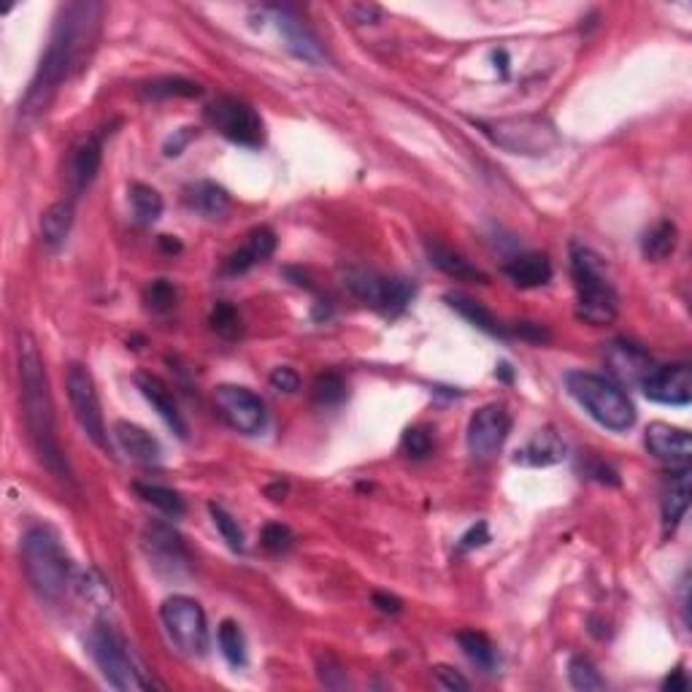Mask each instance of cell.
I'll list each match as a JSON object with an SVG mask.
<instances>
[{
    "label": "cell",
    "mask_w": 692,
    "mask_h": 692,
    "mask_svg": "<svg viewBox=\"0 0 692 692\" xmlns=\"http://www.w3.org/2000/svg\"><path fill=\"white\" fill-rule=\"evenodd\" d=\"M447 303L460 314V317L468 319L474 328L484 330V333H490V336H506V330H503L501 325L495 322V317H492L490 311L484 309L479 301H474V298H468L463 292H449Z\"/></svg>",
    "instance_id": "f1b7e54d"
},
{
    "label": "cell",
    "mask_w": 692,
    "mask_h": 692,
    "mask_svg": "<svg viewBox=\"0 0 692 692\" xmlns=\"http://www.w3.org/2000/svg\"><path fill=\"white\" fill-rule=\"evenodd\" d=\"M130 206L136 214L138 225H152L163 214V195L149 184H133L130 187Z\"/></svg>",
    "instance_id": "d6a6232c"
},
{
    "label": "cell",
    "mask_w": 692,
    "mask_h": 692,
    "mask_svg": "<svg viewBox=\"0 0 692 692\" xmlns=\"http://www.w3.org/2000/svg\"><path fill=\"white\" fill-rule=\"evenodd\" d=\"M160 246H163L165 252H179V249H182V244H179V241H173L171 236H160Z\"/></svg>",
    "instance_id": "f5cc1de1"
},
{
    "label": "cell",
    "mask_w": 692,
    "mask_h": 692,
    "mask_svg": "<svg viewBox=\"0 0 692 692\" xmlns=\"http://www.w3.org/2000/svg\"><path fill=\"white\" fill-rule=\"evenodd\" d=\"M571 274H574L579 317L590 325H611L620 314V295L603 274V260L590 246L571 244Z\"/></svg>",
    "instance_id": "5b68a950"
},
{
    "label": "cell",
    "mask_w": 692,
    "mask_h": 692,
    "mask_svg": "<svg viewBox=\"0 0 692 692\" xmlns=\"http://www.w3.org/2000/svg\"><path fill=\"white\" fill-rule=\"evenodd\" d=\"M401 449L411 460H425L433 452V436L425 428H409L403 433Z\"/></svg>",
    "instance_id": "60d3db41"
},
{
    "label": "cell",
    "mask_w": 692,
    "mask_h": 692,
    "mask_svg": "<svg viewBox=\"0 0 692 692\" xmlns=\"http://www.w3.org/2000/svg\"><path fill=\"white\" fill-rule=\"evenodd\" d=\"M647 449L649 455L663 460L671 468H684L692 457V438L684 428L668 425V422H652L647 428Z\"/></svg>",
    "instance_id": "2e32d148"
},
{
    "label": "cell",
    "mask_w": 692,
    "mask_h": 692,
    "mask_svg": "<svg viewBox=\"0 0 692 692\" xmlns=\"http://www.w3.org/2000/svg\"><path fill=\"white\" fill-rule=\"evenodd\" d=\"M144 301L146 306H149V311L165 314V311H171L173 306H176V301H179V292H176V287H173L168 279H157V282H152L149 287H146Z\"/></svg>",
    "instance_id": "ab89813d"
},
{
    "label": "cell",
    "mask_w": 692,
    "mask_h": 692,
    "mask_svg": "<svg viewBox=\"0 0 692 692\" xmlns=\"http://www.w3.org/2000/svg\"><path fill=\"white\" fill-rule=\"evenodd\" d=\"M565 390L571 392L579 406L590 414L603 428L622 433L636 425V406L628 398V392L620 384H614L609 376L590 374V371H568L565 374Z\"/></svg>",
    "instance_id": "277c9868"
},
{
    "label": "cell",
    "mask_w": 692,
    "mask_h": 692,
    "mask_svg": "<svg viewBox=\"0 0 692 692\" xmlns=\"http://www.w3.org/2000/svg\"><path fill=\"white\" fill-rule=\"evenodd\" d=\"M141 92L146 98L165 101V98H198V95H203V87L190 82V79H182V76H163L155 82H146Z\"/></svg>",
    "instance_id": "1f68e13d"
},
{
    "label": "cell",
    "mask_w": 692,
    "mask_h": 692,
    "mask_svg": "<svg viewBox=\"0 0 692 692\" xmlns=\"http://www.w3.org/2000/svg\"><path fill=\"white\" fill-rule=\"evenodd\" d=\"M268 11L274 14L276 28L284 36V41H287V49H290L292 55H298L301 60L314 65L325 63V57H328L325 49L319 44V38L314 36V30L298 17V11L290 9V6H271Z\"/></svg>",
    "instance_id": "9a60e30c"
},
{
    "label": "cell",
    "mask_w": 692,
    "mask_h": 692,
    "mask_svg": "<svg viewBox=\"0 0 692 692\" xmlns=\"http://www.w3.org/2000/svg\"><path fill=\"white\" fill-rule=\"evenodd\" d=\"M676 241H679V230H676L674 222H671V219H660L655 228L647 230L641 249H644V257H647V260L660 263L665 257L674 255Z\"/></svg>",
    "instance_id": "f546056e"
},
{
    "label": "cell",
    "mask_w": 692,
    "mask_h": 692,
    "mask_svg": "<svg viewBox=\"0 0 692 692\" xmlns=\"http://www.w3.org/2000/svg\"><path fill=\"white\" fill-rule=\"evenodd\" d=\"M22 568L38 598L57 603L73 582V563L60 536L46 525L30 528L22 538Z\"/></svg>",
    "instance_id": "3957f363"
},
{
    "label": "cell",
    "mask_w": 692,
    "mask_h": 692,
    "mask_svg": "<svg viewBox=\"0 0 692 692\" xmlns=\"http://www.w3.org/2000/svg\"><path fill=\"white\" fill-rule=\"evenodd\" d=\"M292 541H295L292 530L287 525H282V522H271V525L263 528V547L268 552H287L292 547Z\"/></svg>",
    "instance_id": "7bdbcfd3"
},
{
    "label": "cell",
    "mask_w": 692,
    "mask_h": 692,
    "mask_svg": "<svg viewBox=\"0 0 692 692\" xmlns=\"http://www.w3.org/2000/svg\"><path fill=\"white\" fill-rule=\"evenodd\" d=\"M136 387L141 390V395H144L146 401H149V406L160 414V419H163L165 425L176 433V436L187 438V422H184L182 411H179V406H176V401H173L171 390H168V384L160 379V376L155 374H144V371H138L136 376Z\"/></svg>",
    "instance_id": "e0dca14e"
},
{
    "label": "cell",
    "mask_w": 692,
    "mask_h": 692,
    "mask_svg": "<svg viewBox=\"0 0 692 692\" xmlns=\"http://www.w3.org/2000/svg\"><path fill=\"white\" fill-rule=\"evenodd\" d=\"M209 325L211 330L217 333V336L228 338V341H233V338L241 336V314H238V309L233 306V303L228 301H219L214 309H211V317H209Z\"/></svg>",
    "instance_id": "d590c367"
},
{
    "label": "cell",
    "mask_w": 692,
    "mask_h": 692,
    "mask_svg": "<svg viewBox=\"0 0 692 692\" xmlns=\"http://www.w3.org/2000/svg\"><path fill=\"white\" fill-rule=\"evenodd\" d=\"M114 438H117L119 449H122L130 460H136V463L155 465L163 460L160 441H157L149 430L138 428V425H133V422L119 419L117 425H114Z\"/></svg>",
    "instance_id": "ffe728a7"
},
{
    "label": "cell",
    "mask_w": 692,
    "mask_h": 692,
    "mask_svg": "<svg viewBox=\"0 0 692 692\" xmlns=\"http://www.w3.org/2000/svg\"><path fill=\"white\" fill-rule=\"evenodd\" d=\"M87 647H90V655L95 660V665L101 668L103 679L117 687V690H149V687H157L155 679H149L146 671L136 663V657L130 652L128 641L122 638L111 622L101 620L95 622V628L90 630V638H87Z\"/></svg>",
    "instance_id": "8992f818"
},
{
    "label": "cell",
    "mask_w": 692,
    "mask_h": 692,
    "mask_svg": "<svg viewBox=\"0 0 692 692\" xmlns=\"http://www.w3.org/2000/svg\"><path fill=\"white\" fill-rule=\"evenodd\" d=\"M374 606L384 614H398L403 609V603L395 595H387V592H374Z\"/></svg>",
    "instance_id": "f907efd6"
},
{
    "label": "cell",
    "mask_w": 692,
    "mask_h": 692,
    "mask_svg": "<svg viewBox=\"0 0 692 692\" xmlns=\"http://www.w3.org/2000/svg\"><path fill=\"white\" fill-rule=\"evenodd\" d=\"M568 679H571V684H574L576 690H606L603 676L595 671V665H592L587 657H571V663H568Z\"/></svg>",
    "instance_id": "74e56055"
},
{
    "label": "cell",
    "mask_w": 692,
    "mask_h": 692,
    "mask_svg": "<svg viewBox=\"0 0 692 692\" xmlns=\"http://www.w3.org/2000/svg\"><path fill=\"white\" fill-rule=\"evenodd\" d=\"M503 271L509 276V282L522 287V290L544 287L552 279V263L541 252H525V255L511 257Z\"/></svg>",
    "instance_id": "cb8c5ba5"
},
{
    "label": "cell",
    "mask_w": 692,
    "mask_h": 692,
    "mask_svg": "<svg viewBox=\"0 0 692 692\" xmlns=\"http://www.w3.org/2000/svg\"><path fill=\"white\" fill-rule=\"evenodd\" d=\"M206 119L219 136H225L238 146L255 149L265 141V125L260 114L249 103L230 98V95L211 101L209 109H206Z\"/></svg>",
    "instance_id": "9c48e42d"
},
{
    "label": "cell",
    "mask_w": 692,
    "mask_h": 692,
    "mask_svg": "<svg viewBox=\"0 0 692 692\" xmlns=\"http://www.w3.org/2000/svg\"><path fill=\"white\" fill-rule=\"evenodd\" d=\"M433 684L449 692L468 690V687H471V682H468L460 671L449 668V665H436V668H433Z\"/></svg>",
    "instance_id": "ee69618b"
},
{
    "label": "cell",
    "mask_w": 692,
    "mask_h": 692,
    "mask_svg": "<svg viewBox=\"0 0 692 692\" xmlns=\"http://www.w3.org/2000/svg\"><path fill=\"white\" fill-rule=\"evenodd\" d=\"M144 549L149 563L157 574L168 576V579H182L190 576L192 557L184 547L182 536L163 522H152L144 530Z\"/></svg>",
    "instance_id": "8fae6325"
},
{
    "label": "cell",
    "mask_w": 692,
    "mask_h": 692,
    "mask_svg": "<svg viewBox=\"0 0 692 692\" xmlns=\"http://www.w3.org/2000/svg\"><path fill=\"white\" fill-rule=\"evenodd\" d=\"M187 201H190L192 209L206 219H225L230 214L228 190L214 182H198L195 187H190Z\"/></svg>",
    "instance_id": "4316f807"
},
{
    "label": "cell",
    "mask_w": 692,
    "mask_h": 692,
    "mask_svg": "<svg viewBox=\"0 0 692 692\" xmlns=\"http://www.w3.org/2000/svg\"><path fill=\"white\" fill-rule=\"evenodd\" d=\"M103 163V136L92 133L82 138L79 144L71 149V163H68V179H71L73 192H84L95 182V176L101 171Z\"/></svg>",
    "instance_id": "ac0fdd59"
},
{
    "label": "cell",
    "mask_w": 692,
    "mask_h": 692,
    "mask_svg": "<svg viewBox=\"0 0 692 692\" xmlns=\"http://www.w3.org/2000/svg\"><path fill=\"white\" fill-rule=\"evenodd\" d=\"M563 457H565L563 438L557 436L552 428H544V430H538L536 436L530 438L525 447L517 449L514 463L530 465V468H547V465L560 463Z\"/></svg>",
    "instance_id": "7402d4cb"
},
{
    "label": "cell",
    "mask_w": 692,
    "mask_h": 692,
    "mask_svg": "<svg viewBox=\"0 0 692 692\" xmlns=\"http://www.w3.org/2000/svg\"><path fill=\"white\" fill-rule=\"evenodd\" d=\"M641 390L649 401L663 406H687L692 401V371L690 365H663L652 368L641 379Z\"/></svg>",
    "instance_id": "5bb4252c"
},
{
    "label": "cell",
    "mask_w": 692,
    "mask_h": 692,
    "mask_svg": "<svg viewBox=\"0 0 692 692\" xmlns=\"http://www.w3.org/2000/svg\"><path fill=\"white\" fill-rule=\"evenodd\" d=\"M487 541H490V530H487V525H484V522H479V525H474V528L468 530V533L460 538L457 549H460V552H471V549L484 547Z\"/></svg>",
    "instance_id": "7dc6e473"
},
{
    "label": "cell",
    "mask_w": 692,
    "mask_h": 692,
    "mask_svg": "<svg viewBox=\"0 0 692 692\" xmlns=\"http://www.w3.org/2000/svg\"><path fill=\"white\" fill-rule=\"evenodd\" d=\"M311 395H314V401L322 403V406H336V403L344 401L346 384L341 376L328 371V374H319L317 379H314Z\"/></svg>",
    "instance_id": "f35d334b"
},
{
    "label": "cell",
    "mask_w": 692,
    "mask_h": 692,
    "mask_svg": "<svg viewBox=\"0 0 692 692\" xmlns=\"http://www.w3.org/2000/svg\"><path fill=\"white\" fill-rule=\"evenodd\" d=\"M511 333L519 338H525V341H533V344H544V341H549V330L544 328V325H536V322H517L514 328H511Z\"/></svg>",
    "instance_id": "c3c4849f"
},
{
    "label": "cell",
    "mask_w": 692,
    "mask_h": 692,
    "mask_svg": "<svg viewBox=\"0 0 692 692\" xmlns=\"http://www.w3.org/2000/svg\"><path fill=\"white\" fill-rule=\"evenodd\" d=\"M68 401H71L73 414L79 419L87 438L101 452L111 455L109 430H106V419H103L101 398H98V390H95V379L79 363L71 365V371H68Z\"/></svg>",
    "instance_id": "30bf717a"
},
{
    "label": "cell",
    "mask_w": 692,
    "mask_h": 692,
    "mask_svg": "<svg viewBox=\"0 0 692 692\" xmlns=\"http://www.w3.org/2000/svg\"><path fill=\"white\" fill-rule=\"evenodd\" d=\"M136 492L149 506H155L160 514H165V517L179 519L187 511V503H184L182 495L171 490V487H163V484H136Z\"/></svg>",
    "instance_id": "4dcf8cb0"
},
{
    "label": "cell",
    "mask_w": 692,
    "mask_h": 692,
    "mask_svg": "<svg viewBox=\"0 0 692 692\" xmlns=\"http://www.w3.org/2000/svg\"><path fill=\"white\" fill-rule=\"evenodd\" d=\"M268 495H276L274 501H284V495H287V484H274V487H268Z\"/></svg>",
    "instance_id": "db71d44e"
},
{
    "label": "cell",
    "mask_w": 692,
    "mask_h": 692,
    "mask_svg": "<svg viewBox=\"0 0 692 692\" xmlns=\"http://www.w3.org/2000/svg\"><path fill=\"white\" fill-rule=\"evenodd\" d=\"M19 390H22L25 425H28L38 460L57 482L71 487L73 474L68 468V460H65L63 447H60V438H57L55 401H52V390H49L44 357L38 352L36 338L30 333H19Z\"/></svg>",
    "instance_id": "7a4b0ae2"
},
{
    "label": "cell",
    "mask_w": 692,
    "mask_h": 692,
    "mask_svg": "<svg viewBox=\"0 0 692 692\" xmlns=\"http://www.w3.org/2000/svg\"><path fill=\"white\" fill-rule=\"evenodd\" d=\"M690 687V682H687V674H684L682 668H676L674 674H668L665 676V682H663V690H671V692H684Z\"/></svg>",
    "instance_id": "816d5d0a"
},
{
    "label": "cell",
    "mask_w": 692,
    "mask_h": 692,
    "mask_svg": "<svg viewBox=\"0 0 692 692\" xmlns=\"http://www.w3.org/2000/svg\"><path fill=\"white\" fill-rule=\"evenodd\" d=\"M344 287L355 295L357 301L365 303V306L382 309L384 314L390 309L392 279H387V276L352 265V268H346L344 271Z\"/></svg>",
    "instance_id": "d6986e66"
},
{
    "label": "cell",
    "mask_w": 692,
    "mask_h": 692,
    "mask_svg": "<svg viewBox=\"0 0 692 692\" xmlns=\"http://www.w3.org/2000/svg\"><path fill=\"white\" fill-rule=\"evenodd\" d=\"M268 382H271L274 390L287 392V395L301 390V374H298L295 368H290V365H279V368H274L271 376H268Z\"/></svg>",
    "instance_id": "f6af8a7d"
},
{
    "label": "cell",
    "mask_w": 692,
    "mask_h": 692,
    "mask_svg": "<svg viewBox=\"0 0 692 692\" xmlns=\"http://www.w3.org/2000/svg\"><path fill=\"white\" fill-rule=\"evenodd\" d=\"M346 14H349L352 22H357V25H371V22H379L382 9H379L376 3H349V6H346Z\"/></svg>",
    "instance_id": "bcb514c9"
},
{
    "label": "cell",
    "mask_w": 692,
    "mask_h": 692,
    "mask_svg": "<svg viewBox=\"0 0 692 692\" xmlns=\"http://www.w3.org/2000/svg\"><path fill=\"white\" fill-rule=\"evenodd\" d=\"M495 376H501L503 382H511V368L506 363L498 365V371H495Z\"/></svg>",
    "instance_id": "11a10c76"
},
{
    "label": "cell",
    "mask_w": 692,
    "mask_h": 692,
    "mask_svg": "<svg viewBox=\"0 0 692 692\" xmlns=\"http://www.w3.org/2000/svg\"><path fill=\"white\" fill-rule=\"evenodd\" d=\"M73 228V203L57 201L41 214V238L49 249H60Z\"/></svg>",
    "instance_id": "83f0119b"
},
{
    "label": "cell",
    "mask_w": 692,
    "mask_h": 692,
    "mask_svg": "<svg viewBox=\"0 0 692 692\" xmlns=\"http://www.w3.org/2000/svg\"><path fill=\"white\" fill-rule=\"evenodd\" d=\"M609 363L614 368V374H620L628 382H641L652 371V360H649L647 352L633 344H625V341L611 344Z\"/></svg>",
    "instance_id": "484cf974"
},
{
    "label": "cell",
    "mask_w": 692,
    "mask_h": 692,
    "mask_svg": "<svg viewBox=\"0 0 692 692\" xmlns=\"http://www.w3.org/2000/svg\"><path fill=\"white\" fill-rule=\"evenodd\" d=\"M209 514L214 528L219 530V536L228 541V547L233 549V552H244V530L238 528V519L222 509L219 503H211Z\"/></svg>",
    "instance_id": "8d00e7d4"
},
{
    "label": "cell",
    "mask_w": 692,
    "mask_h": 692,
    "mask_svg": "<svg viewBox=\"0 0 692 692\" xmlns=\"http://www.w3.org/2000/svg\"><path fill=\"white\" fill-rule=\"evenodd\" d=\"M79 590H82L84 598L92 603H101L103 606V603L111 601L109 584H106V579H103L95 568H90V571H84V574L79 576Z\"/></svg>",
    "instance_id": "b9f144b4"
},
{
    "label": "cell",
    "mask_w": 692,
    "mask_h": 692,
    "mask_svg": "<svg viewBox=\"0 0 692 692\" xmlns=\"http://www.w3.org/2000/svg\"><path fill=\"white\" fill-rule=\"evenodd\" d=\"M103 6L98 3H68L60 9L55 30L49 36L44 57L30 82L25 98L19 103V125L36 122L52 103L60 84L71 76L76 65L82 63L98 36Z\"/></svg>",
    "instance_id": "6da1fadb"
},
{
    "label": "cell",
    "mask_w": 692,
    "mask_h": 692,
    "mask_svg": "<svg viewBox=\"0 0 692 692\" xmlns=\"http://www.w3.org/2000/svg\"><path fill=\"white\" fill-rule=\"evenodd\" d=\"M214 401L222 417L228 419V425L244 436H257L268 422V411L260 395L249 390V387H238V384H219L214 390Z\"/></svg>",
    "instance_id": "7c38bea8"
},
{
    "label": "cell",
    "mask_w": 692,
    "mask_h": 692,
    "mask_svg": "<svg viewBox=\"0 0 692 692\" xmlns=\"http://www.w3.org/2000/svg\"><path fill=\"white\" fill-rule=\"evenodd\" d=\"M511 433V414L501 403H487L468 422V452L476 460H492Z\"/></svg>",
    "instance_id": "4fadbf2b"
},
{
    "label": "cell",
    "mask_w": 692,
    "mask_h": 692,
    "mask_svg": "<svg viewBox=\"0 0 692 692\" xmlns=\"http://www.w3.org/2000/svg\"><path fill=\"white\" fill-rule=\"evenodd\" d=\"M690 509V468H676L671 482L665 487L663 495V525L665 530H676L684 514Z\"/></svg>",
    "instance_id": "d4e9b609"
},
{
    "label": "cell",
    "mask_w": 692,
    "mask_h": 692,
    "mask_svg": "<svg viewBox=\"0 0 692 692\" xmlns=\"http://www.w3.org/2000/svg\"><path fill=\"white\" fill-rule=\"evenodd\" d=\"M479 128L511 155L544 157L560 144L555 128L541 117L495 119V122H479Z\"/></svg>",
    "instance_id": "52a82bcc"
},
{
    "label": "cell",
    "mask_w": 692,
    "mask_h": 692,
    "mask_svg": "<svg viewBox=\"0 0 692 692\" xmlns=\"http://www.w3.org/2000/svg\"><path fill=\"white\" fill-rule=\"evenodd\" d=\"M195 136H198V130H195V128L176 130V136H171V138H168V141H165V155H168V157H179V155H182L184 146L190 144V141Z\"/></svg>",
    "instance_id": "681fc988"
},
{
    "label": "cell",
    "mask_w": 692,
    "mask_h": 692,
    "mask_svg": "<svg viewBox=\"0 0 692 692\" xmlns=\"http://www.w3.org/2000/svg\"><path fill=\"white\" fill-rule=\"evenodd\" d=\"M276 252V233L271 228H255L246 236V244L233 252L225 263V271L233 276L252 271L257 263H265Z\"/></svg>",
    "instance_id": "44dd1931"
},
{
    "label": "cell",
    "mask_w": 692,
    "mask_h": 692,
    "mask_svg": "<svg viewBox=\"0 0 692 692\" xmlns=\"http://www.w3.org/2000/svg\"><path fill=\"white\" fill-rule=\"evenodd\" d=\"M425 252L430 257V265H436L438 271H444V274L457 279V282H487V274H484L482 268H476L471 260H465L460 252L449 249L441 241H425Z\"/></svg>",
    "instance_id": "603a6c76"
},
{
    "label": "cell",
    "mask_w": 692,
    "mask_h": 692,
    "mask_svg": "<svg viewBox=\"0 0 692 692\" xmlns=\"http://www.w3.org/2000/svg\"><path fill=\"white\" fill-rule=\"evenodd\" d=\"M160 620L173 647L187 657H203L209 649V625L206 611L195 598L173 595L160 606Z\"/></svg>",
    "instance_id": "ba28073f"
},
{
    "label": "cell",
    "mask_w": 692,
    "mask_h": 692,
    "mask_svg": "<svg viewBox=\"0 0 692 692\" xmlns=\"http://www.w3.org/2000/svg\"><path fill=\"white\" fill-rule=\"evenodd\" d=\"M457 641H460V647L468 655V660H474L484 671H492L498 665V649H495V644L484 633L463 630V633H457Z\"/></svg>",
    "instance_id": "836d02e7"
},
{
    "label": "cell",
    "mask_w": 692,
    "mask_h": 692,
    "mask_svg": "<svg viewBox=\"0 0 692 692\" xmlns=\"http://www.w3.org/2000/svg\"><path fill=\"white\" fill-rule=\"evenodd\" d=\"M217 641H219V649H222V655H225V660H228L233 668H241V665L246 663V638L238 622L233 620L222 622L217 630Z\"/></svg>",
    "instance_id": "e575fe53"
}]
</instances>
